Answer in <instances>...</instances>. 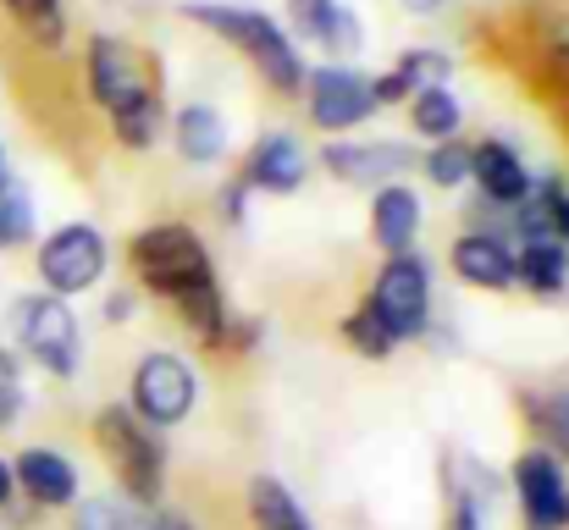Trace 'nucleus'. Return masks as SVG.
I'll use <instances>...</instances> for the list:
<instances>
[{"instance_id": "2", "label": "nucleus", "mask_w": 569, "mask_h": 530, "mask_svg": "<svg viewBox=\"0 0 569 530\" xmlns=\"http://www.w3.org/2000/svg\"><path fill=\"white\" fill-rule=\"evenodd\" d=\"M178 17L199 33H210L216 44H227L277 106H299L305 78H310V56L293 44V33L277 11L249 6V0H178Z\"/></svg>"}, {"instance_id": "24", "label": "nucleus", "mask_w": 569, "mask_h": 530, "mask_svg": "<svg viewBox=\"0 0 569 530\" xmlns=\"http://www.w3.org/2000/svg\"><path fill=\"white\" fill-rule=\"evenodd\" d=\"M243 514H249V530H316L310 509L299 503V492L282 476H249L243 481Z\"/></svg>"}, {"instance_id": "18", "label": "nucleus", "mask_w": 569, "mask_h": 530, "mask_svg": "<svg viewBox=\"0 0 569 530\" xmlns=\"http://www.w3.org/2000/svg\"><path fill=\"white\" fill-rule=\"evenodd\" d=\"M167 122H172V106H167L161 61H156V67L133 83V94L106 111V139H111L122 156H156V150L167 144Z\"/></svg>"}, {"instance_id": "5", "label": "nucleus", "mask_w": 569, "mask_h": 530, "mask_svg": "<svg viewBox=\"0 0 569 530\" xmlns=\"http://www.w3.org/2000/svg\"><path fill=\"white\" fill-rule=\"evenodd\" d=\"M28 254H33V288H44L56 299H72V304L100 293L111 282V271H117V243L89 216L56 221L50 232H39V243Z\"/></svg>"}, {"instance_id": "31", "label": "nucleus", "mask_w": 569, "mask_h": 530, "mask_svg": "<svg viewBox=\"0 0 569 530\" xmlns=\"http://www.w3.org/2000/svg\"><path fill=\"white\" fill-rule=\"evenodd\" d=\"M210 221L227 227V232H249L254 227V193L238 182V177H221L210 188Z\"/></svg>"}, {"instance_id": "41", "label": "nucleus", "mask_w": 569, "mask_h": 530, "mask_svg": "<svg viewBox=\"0 0 569 530\" xmlns=\"http://www.w3.org/2000/svg\"><path fill=\"white\" fill-rule=\"evenodd\" d=\"M559 304H565V310H569V288H565V299H559Z\"/></svg>"}, {"instance_id": "1", "label": "nucleus", "mask_w": 569, "mask_h": 530, "mask_svg": "<svg viewBox=\"0 0 569 530\" xmlns=\"http://www.w3.org/2000/svg\"><path fill=\"white\" fill-rule=\"evenodd\" d=\"M122 266H128V282L150 304L172 310V321L183 327V338L193 349L232 359L238 304L227 299L210 238L189 216H150L144 227H133L128 243H122Z\"/></svg>"}, {"instance_id": "42", "label": "nucleus", "mask_w": 569, "mask_h": 530, "mask_svg": "<svg viewBox=\"0 0 569 530\" xmlns=\"http://www.w3.org/2000/svg\"><path fill=\"white\" fill-rule=\"evenodd\" d=\"M0 530H6V526H0Z\"/></svg>"}, {"instance_id": "27", "label": "nucleus", "mask_w": 569, "mask_h": 530, "mask_svg": "<svg viewBox=\"0 0 569 530\" xmlns=\"http://www.w3.org/2000/svg\"><path fill=\"white\" fill-rule=\"evenodd\" d=\"M415 177H420L431 193H465V188H470V133H459V139H437V144H420Z\"/></svg>"}, {"instance_id": "19", "label": "nucleus", "mask_w": 569, "mask_h": 530, "mask_svg": "<svg viewBox=\"0 0 569 530\" xmlns=\"http://www.w3.org/2000/svg\"><path fill=\"white\" fill-rule=\"evenodd\" d=\"M366 238L377 254H409L426 238V193L403 182H381L366 193Z\"/></svg>"}, {"instance_id": "25", "label": "nucleus", "mask_w": 569, "mask_h": 530, "mask_svg": "<svg viewBox=\"0 0 569 530\" xmlns=\"http://www.w3.org/2000/svg\"><path fill=\"white\" fill-rule=\"evenodd\" d=\"M39 232H44V221H39V193L28 188V177L6 167V172H0V254L33 249Z\"/></svg>"}, {"instance_id": "38", "label": "nucleus", "mask_w": 569, "mask_h": 530, "mask_svg": "<svg viewBox=\"0 0 569 530\" xmlns=\"http://www.w3.org/2000/svg\"><path fill=\"white\" fill-rule=\"evenodd\" d=\"M17 503V470H11V459L0 453V514Z\"/></svg>"}, {"instance_id": "37", "label": "nucleus", "mask_w": 569, "mask_h": 530, "mask_svg": "<svg viewBox=\"0 0 569 530\" xmlns=\"http://www.w3.org/2000/svg\"><path fill=\"white\" fill-rule=\"evenodd\" d=\"M392 6H398V17H409V22H437V17L453 11V0H392Z\"/></svg>"}, {"instance_id": "22", "label": "nucleus", "mask_w": 569, "mask_h": 530, "mask_svg": "<svg viewBox=\"0 0 569 530\" xmlns=\"http://www.w3.org/2000/svg\"><path fill=\"white\" fill-rule=\"evenodd\" d=\"M0 17L17 28V39L33 56H67V44H72L67 0H0Z\"/></svg>"}, {"instance_id": "30", "label": "nucleus", "mask_w": 569, "mask_h": 530, "mask_svg": "<svg viewBox=\"0 0 569 530\" xmlns=\"http://www.w3.org/2000/svg\"><path fill=\"white\" fill-rule=\"evenodd\" d=\"M537 204L548 232L569 249V167H537Z\"/></svg>"}, {"instance_id": "15", "label": "nucleus", "mask_w": 569, "mask_h": 530, "mask_svg": "<svg viewBox=\"0 0 569 530\" xmlns=\"http://www.w3.org/2000/svg\"><path fill=\"white\" fill-rule=\"evenodd\" d=\"M442 266L448 277L465 288V293H481V299H503L515 293V238L509 232H492V227H459L442 249Z\"/></svg>"}, {"instance_id": "4", "label": "nucleus", "mask_w": 569, "mask_h": 530, "mask_svg": "<svg viewBox=\"0 0 569 530\" xmlns=\"http://www.w3.org/2000/svg\"><path fill=\"white\" fill-rule=\"evenodd\" d=\"M6 343L22 353L28 370H39L44 381H78L83 376V321H78V304L72 299H56L44 288H22L11 293L6 304Z\"/></svg>"}, {"instance_id": "13", "label": "nucleus", "mask_w": 569, "mask_h": 530, "mask_svg": "<svg viewBox=\"0 0 569 530\" xmlns=\"http://www.w3.org/2000/svg\"><path fill=\"white\" fill-rule=\"evenodd\" d=\"M277 17L305 56L316 50L321 61H360L371 50V28L355 0H282Z\"/></svg>"}, {"instance_id": "29", "label": "nucleus", "mask_w": 569, "mask_h": 530, "mask_svg": "<svg viewBox=\"0 0 569 530\" xmlns=\"http://www.w3.org/2000/svg\"><path fill=\"white\" fill-rule=\"evenodd\" d=\"M392 72H398L409 89L453 83V72H459V56H453L448 44H431V39H420V44H403V50L392 56Z\"/></svg>"}, {"instance_id": "12", "label": "nucleus", "mask_w": 569, "mask_h": 530, "mask_svg": "<svg viewBox=\"0 0 569 530\" xmlns=\"http://www.w3.org/2000/svg\"><path fill=\"white\" fill-rule=\"evenodd\" d=\"M503 492L515 498L520 530H569V470L548 448L526 442L503 470Z\"/></svg>"}, {"instance_id": "16", "label": "nucleus", "mask_w": 569, "mask_h": 530, "mask_svg": "<svg viewBox=\"0 0 569 530\" xmlns=\"http://www.w3.org/2000/svg\"><path fill=\"white\" fill-rule=\"evenodd\" d=\"M11 470H17V498L39 514H67L83 498V470L56 442H22L11 453Z\"/></svg>"}, {"instance_id": "35", "label": "nucleus", "mask_w": 569, "mask_h": 530, "mask_svg": "<svg viewBox=\"0 0 569 530\" xmlns=\"http://www.w3.org/2000/svg\"><path fill=\"white\" fill-rule=\"evenodd\" d=\"M448 530H487V509L465 492H448Z\"/></svg>"}, {"instance_id": "6", "label": "nucleus", "mask_w": 569, "mask_h": 530, "mask_svg": "<svg viewBox=\"0 0 569 530\" xmlns=\"http://www.w3.org/2000/svg\"><path fill=\"white\" fill-rule=\"evenodd\" d=\"M366 299L377 304V316L392 327V338L409 343H431L437 332V266L426 249L409 254H377V271L366 282Z\"/></svg>"}, {"instance_id": "10", "label": "nucleus", "mask_w": 569, "mask_h": 530, "mask_svg": "<svg viewBox=\"0 0 569 530\" xmlns=\"http://www.w3.org/2000/svg\"><path fill=\"white\" fill-rule=\"evenodd\" d=\"M232 177H238L254 199H299V193L310 188V177H316V144H310L299 128L271 122V128H260V133L243 144Z\"/></svg>"}, {"instance_id": "26", "label": "nucleus", "mask_w": 569, "mask_h": 530, "mask_svg": "<svg viewBox=\"0 0 569 530\" xmlns=\"http://www.w3.org/2000/svg\"><path fill=\"white\" fill-rule=\"evenodd\" d=\"M338 343L355 353V359H366V364H392L398 353H403V343L392 338V327L377 316V304L360 293L343 316H338Z\"/></svg>"}, {"instance_id": "20", "label": "nucleus", "mask_w": 569, "mask_h": 530, "mask_svg": "<svg viewBox=\"0 0 569 530\" xmlns=\"http://www.w3.org/2000/svg\"><path fill=\"white\" fill-rule=\"evenodd\" d=\"M515 409H520V426L537 448H548L553 459H565L569 470V376L565 381H537V387H520L515 392Z\"/></svg>"}, {"instance_id": "39", "label": "nucleus", "mask_w": 569, "mask_h": 530, "mask_svg": "<svg viewBox=\"0 0 569 530\" xmlns=\"http://www.w3.org/2000/svg\"><path fill=\"white\" fill-rule=\"evenodd\" d=\"M22 370H28V364H22V353H17L11 343H6V338H0V381H17Z\"/></svg>"}, {"instance_id": "40", "label": "nucleus", "mask_w": 569, "mask_h": 530, "mask_svg": "<svg viewBox=\"0 0 569 530\" xmlns=\"http://www.w3.org/2000/svg\"><path fill=\"white\" fill-rule=\"evenodd\" d=\"M6 167H11V156H6V139H0V172H6Z\"/></svg>"}, {"instance_id": "32", "label": "nucleus", "mask_w": 569, "mask_h": 530, "mask_svg": "<svg viewBox=\"0 0 569 530\" xmlns=\"http://www.w3.org/2000/svg\"><path fill=\"white\" fill-rule=\"evenodd\" d=\"M144 304H150V299H144L133 282H106V288H100V321H106V327H133V321L144 316Z\"/></svg>"}, {"instance_id": "36", "label": "nucleus", "mask_w": 569, "mask_h": 530, "mask_svg": "<svg viewBox=\"0 0 569 530\" xmlns=\"http://www.w3.org/2000/svg\"><path fill=\"white\" fill-rule=\"evenodd\" d=\"M144 530H204L193 520L189 509H178V503H161V509H150L144 514Z\"/></svg>"}, {"instance_id": "21", "label": "nucleus", "mask_w": 569, "mask_h": 530, "mask_svg": "<svg viewBox=\"0 0 569 530\" xmlns=\"http://www.w3.org/2000/svg\"><path fill=\"white\" fill-rule=\"evenodd\" d=\"M569 288V249L559 238H520L515 243V293L537 304H559Z\"/></svg>"}, {"instance_id": "7", "label": "nucleus", "mask_w": 569, "mask_h": 530, "mask_svg": "<svg viewBox=\"0 0 569 530\" xmlns=\"http://www.w3.org/2000/svg\"><path fill=\"white\" fill-rule=\"evenodd\" d=\"M199 398H204L199 364H193L183 349L156 343V349H144L133 359V370H128V398H122V403H128L144 426H156L161 437H172L178 426H189L193 414H199Z\"/></svg>"}, {"instance_id": "17", "label": "nucleus", "mask_w": 569, "mask_h": 530, "mask_svg": "<svg viewBox=\"0 0 569 530\" xmlns=\"http://www.w3.org/2000/svg\"><path fill=\"white\" fill-rule=\"evenodd\" d=\"M167 144H172V156H178L183 172H221V167L232 161V150H238L227 111L210 106V100H183V106H172Z\"/></svg>"}, {"instance_id": "14", "label": "nucleus", "mask_w": 569, "mask_h": 530, "mask_svg": "<svg viewBox=\"0 0 569 530\" xmlns=\"http://www.w3.org/2000/svg\"><path fill=\"white\" fill-rule=\"evenodd\" d=\"M531 188H537V167L509 133L470 139V188H465L470 199H481L487 210L509 216L515 204L531 199Z\"/></svg>"}, {"instance_id": "23", "label": "nucleus", "mask_w": 569, "mask_h": 530, "mask_svg": "<svg viewBox=\"0 0 569 530\" xmlns=\"http://www.w3.org/2000/svg\"><path fill=\"white\" fill-rule=\"evenodd\" d=\"M403 122H409V139L415 144H437V139H459L465 122H470V106L453 83H431V89H415L409 106H403Z\"/></svg>"}, {"instance_id": "33", "label": "nucleus", "mask_w": 569, "mask_h": 530, "mask_svg": "<svg viewBox=\"0 0 569 530\" xmlns=\"http://www.w3.org/2000/svg\"><path fill=\"white\" fill-rule=\"evenodd\" d=\"M28 403H33V398H28V381H22V376H17V381H0V437L22 426Z\"/></svg>"}, {"instance_id": "34", "label": "nucleus", "mask_w": 569, "mask_h": 530, "mask_svg": "<svg viewBox=\"0 0 569 530\" xmlns=\"http://www.w3.org/2000/svg\"><path fill=\"white\" fill-rule=\"evenodd\" d=\"M371 89H377V106H381V111H403V106H409V94H415V89H409V83H403L392 67L371 72Z\"/></svg>"}, {"instance_id": "3", "label": "nucleus", "mask_w": 569, "mask_h": 530, "mask_svg": "<svg viewBox=\"0 0 569 530\" xmlns=\"http://www.w3.org/2000/svg\"><path fill=\"white\" fill-rule=\"evenodd\" d=\"M89 442H94V453H100V464H106V476H111V492H122L133 509H161L167 503V481H172V442L156 431V426H144L122 398H111V403H100L94 414H89Z\"/></svg>"}, {"instance_id": "8", "label": "nucleus", "mask_w": 569, "mask_h": 530, "mask_svg": "<svg viewBox=\"0 0 569 530\" xmlns=\"http://www.w3.org/2000/svg\"><path fill=\"white\" fill-rule=\"evenodd\" d=\"M299 117L316 139H349L366 133L381 117L371 72L360 61H310L305 94H299Z\"/></svg>"}, {"instance_id": "11", "label": "nucleus", "mask_w": 569, "mask_h": 530, "mask_svg": "<svg viewBox=\"0 0 569 530\" xmlns=\"http://www.w3.org/2000/svg\"><path fill=\"white\" fill-rule=\"evenodd\" d=\"M150 67H156V56L139 50L128 33H117V28L83 33V44H78V89H83V106L106 117L111 106H122V100L133 94V83H139Z\"/></svg>"}, {"instance_id": "9", "label": "nucleus", "mask_w": 569, "mask_h": 530, "mask_svg": "<svg viewBox=\"0 0 569 530\" xmlns=\"http://www.w3.org/2000/svg\"><path fill=\"white\" fill-rule=\"evenodd\" d=\"M415 161H420V144L403 133H349V139L316 144V177H327L338 188H360V193L415 177Z\"/></svg>"}, {"instance_id": "28", "label": "nucleus", "mask_w": 569, "mask_h": 530, "mask_svg": "<svg viewBox=\"0 0 569 530\" xmlns=\"http://www.w3.org/2000/svg\"><path fill=\"white\" fill-rule=\"evenodd\" d=\"M61 530H144V509H133L122 492H83Z\"/></svg>"}]
</instances>
